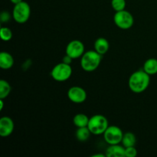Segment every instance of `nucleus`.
<instances>
[{
	"instance_id": "nucleus-11",
	"label": "nucleus",
	"mask_w": 157,
	"mask_h": 157,
	"mask_svg": "<svg viewBox=\"0 0 157 157\" xmlns=\"http://www.w3.org/2000/svg\"><path fill=\"white\" fill-rule=\"evenodd\" d=\"M107 157H125V147L119 144L110 145L106 150Z\"/></svg>"
},
{
	"instance_id": "nucleus-24",
	"label": "nucleus",
	"mask_w": 157,
	"mask_h": 157,
	"mask_svg": "<svg viewBox=\"0 0 157 157\" xmlns=\"http://www.w3.org/2000/svg\"><path fill=\"white\" fill-rule=\"evenodd\" d=\"M3 107H4V101L3 99H0V110H3Z\"/></svg>"
},
{
	"instance_id": "nucleus-14",
	"label": "nucleus",
	"mask_w": 157,
	"mask_h": 157,
	"mask_svg": "<svg viewBox=\"0 0 157 157\" xmlns=\"http://www.w3.org/2000/svg\"><path fill=\"white\" fill-rule=\"evenodd\" d=\"M144 71L150 75L157 74V59L150 58L147 60L144 64Z\"/></svg>"
},
{
	"instance_id": "nucleus-15",
	"label": "nucleus",
	"mask_w": 157,
	"mask_h": 157,
	"mask_svg": "<svg viewBox=\"0 0 157 157\" xmlns=\"http://www.w3.org/2000/svg\"><path fill=\"white\" fill-rule=\"evenodd\" d=\"M136 143V138L134 133H131V132H127V133H124L121 144L125 148L130 147H135Z\"/></svg>"
},
{
	"instance_id": "nucleus-6",
	"label": "nucleus",
	"mask_w": 157,
	"mask_h": 157,
	"mask_svg": "<svg viewBox=\"0 0 157 157\" xmlns=\"http://www.w3.org/2000/svg\"><path fill=\"white\" fill-rule=\"evenodd\" d=\"M113 21L119 29L127 30L133 25L134 18L130 12L124 9L120 12H116L113 16Z\"/></svg>"
},
{
	"instance_id": "nucleus-16",
	"label": "nucleus",
	"mask_w": 157,
	"mask_h": 157,
	"mask_svg": "<svg viewBox=\"0 0 157 157\" xmlns=\"http://www.w3.org/2000/svg\"><path fill=\"white\" fill-rule=\"evenodd\" d=\"M88 117L86 116L84 113H78L73 118V123L78 128L79 127H87L89 123Z\"/></svg>"
},
{
	"instance_id": "nucleus-22",
	"label": "nucleus",
	"mask_w": 157,
	"mask_h": 157,
	"mask_svg": "<svg viewBox=\"0 0 157 157\" xmlns=\"http://www.w3.org/2000/svg\"><path fill=\"white\" fill-rule=\"evenodd\" d=\"M11 18V15L9 12H6V11H4L1 13L0 15V20L2 23L4 22H7L10 20Z\"/></svg>"
},
{
	"instance_id": "nucleus-17",
	"label": "nucleus",
	"mask_w": 157,
	"mask_h": 157,
	"mask_svg": "<svg viewBox=\"0 0 157 157\" xmlns=\"http://www.w3.org/2000/svg\"><path fill=\"white\" fill-rule=\"evenodd\" d=\"M91 132L90 131L89 128L87 127H79L78 128L76 131V137L78 140L81 141V142H84L87 141L90 137Z\"/></svg>"
},
{
	"instance_id": "nucleus-23",
	"label": "nucleus",
	"mask_w": 157,
	"mask_h": 157,
	"mask_svg": "<svg viewBox=\"0 0 157 157\" xmlns=\"http://www.w3.org/2000/svg\"><path fill=\"white\" fill-rule=\"evenodd\" d=\"M72 60H73V58H71V57L68 56L67 55H66V56H64V58H63L62 62L65 63V64H71L72 62Z\"/></svg>"
},
{
	"instance_id": "nucleus-21",
	"label": "nucleus",
	"mask_w": 157,
	"mask_h": 157,
	"mask_svg": "<svg viewBox=\"0 0 157 157\" xmlns=\"http://www.w3.org/2000/svg\"><path fill=\"white\" fill-rule=\"evenodd\" d=\"M137 155V150L135 147H130L125 148V157H135Z\"/></svg>"
},
{
	"instance_id": "nucleus-12",
	"label": "nucleus",
	"mask_w": 157,
	"mask_h": 157,
	"mask_svg": "<svg viewBox=\"0 0 157 157\" xmlns=\"http://www.w3.org/2000/svg\"><path fill=\"white\" fill-rule=\"evenodd\" d=\"M14 65V58L11 54L6 52L0 53V67L4 70L11 68Z\"/></svg>"
},
{
	"instance_id": "nucleus-1",
	"label": "nucleus",
	"mask_w": 157,
	"mask_h": 157,
	"mask_svg": "<svg viewBox=\"0 0 157 157\" xmlns=\"http://www.w3.org/2000/svg\"><path fill=\"white\" fill-rule=\"evenodd\" d=\"M150 83V75L144 70H140L132 74L129 78L128 85L131 91L140 94L145 91L148 88Z\"/></svg>"
},
{
	"instance_id": "nucleus-25",
	"label": "nucleus",
	"mask_w": 157,
	"mask_h": 157,
	"mask_svg": "<svg viewBox=\"0 0 157 157\" xmlns=\"http://www.w3.org/2000/svg\"><path fill=\"white\" fill-rule=\"evenodd\" d=\"M10 2L12 3H13L14 5H15V4H18V3L21 2H22V0H10Z\"/></svg>"
},
{
	"instance_id": "nucleus-5",
	"label": "nucleus",
	"mask_w": 157,
	"mask_h": 157,
	"mask_svg": "<svg viewBox=\"0 0 157 157\" xmlns=\"http://www.w3.org/2000/svg\"><path fill=\"white\" fill-rule=\"evenodd\" d=\"M72 75V67L70 64L64 62L56 64L51 72L52 78L55 81L63 82L71 78Z\"/></svg>"
},
{
	"instance_id": "nucleus-7",
	"label": "nucleus",
	"mask_w": 157,
	"mask_h": 157,
	"mask_svg": "<svg viewBox=\"0 0 157 157\" xmlns=\"http://www.w3.org/2000/svg\"><path fill=\"white\" fill-rule=\"evenodd\" d=\"M124 133L121 129L117 126H109L104 133V140L109 145L121 144L122 141Z\"/></svg>"
},
{
	"instance_id": "nucleus-2",
	"label": "nucleus",
	"mask_w": 157,
	"mask_h": 157,
	"mask_svg": "<svg viewBox=\"0 0 157 157\" xmlns=\"http://www.w3.org/2000/svg\"><path fill=\"white\" fill-rule=\"evenodd\" d=\"M102 55H100L96 51H87L84 52L81 56V65L84 71L91 72L96 70L99 67L101 61Z\"/></svg>"
},
{
	"instance_id": "nucleus-9",
	"label": "nucleus",
	"mask_w": 157,
	"mask_h": 157,
	"mask_svg": "<svg viewBox=\"0 0 157 157\" xmlns=\"http://www.w3.org/2000/svg\"><path fill=\"white\" fill-rule=\"evenodd\" d=\"M67 97L75 104H82L87 99V93L82 87L74 86L67 91Z\"/></svg>"
},
{
	"instance_id": "nucleus-20",
	"label": "nucleus",
	"mask_w": 157,
	"mask_h": 157,
	"mask_svg": "<svg viewBox=\"0 0 157 157\" xmlns=\"http://www.w3.org/2000/svg\"><path fill=\"white\" fill-rule=\"evenodd\" d=\"M111 6L115 12L124 10L126 8V0H111Z\"/></svg>"
},
{
	"instance_id": "nucleus-26",
	"label": "nucleus",
	"mask_w": 157,
	"mask_h": 157,
	"mask_svg": "<svg viewBox=\"0 0 157 157\" xmlns=\"http://www.w3.org/2000/svg\"><path fill=\"white\" fill-rule=\"evenodd\" d=\"M93 157H105L106 155L105 154H101V153H98V154H95V155H93V156H91Z\"/></svg>"
},
{
	"instance_id": "nucleus-3",
	"label": "nucleus",
	"mask_w": 157,
	"mask_h": 157,
	"mask_svg": "<svg viewBox=\"0 0 157 157\" xmlns=\"http://www.w3.org/2000/svg\"><path fill=\"white\" fill-rule=\"evenodd\" d=\"M108 127V121L105 117L101 114H96L91 117L89 119L87 125V127L91 132V134L94 135L104 134Z\"/></svg>"
},
{
	"instance_id": "nucleus-4",
	"label": "nucleus",
	"mask_w": 157,
	"mask_h": 157,
	"mask_svg": "<svg viewBox=\"0 0 157 157\" xmlns=\"http://www.w3.org/2000/svg\"><path fill=\"white\" fill-rule=\"evenodd\" d=\"M30 15L31 8L29 3L22 1L15 5L12 12V17L17 23L24 24L29 19Z\"/></svg>"
},
{
	"instance_id": "nucleus-8",
	"label": "nucleus",
	"mask_w": 157,
	"mask_h": 157,
	"mask_svg": "<svg viewBox=\"0 0 157 157\" xmlns=\"http://www.w3.org/2000/svg\"><path fill=\"white\" fill-rule=\"evenodd\" d=\"M65 52L66 55L73 59H76L84 55V45L79 40H73L67 44Z\"/></svg>"
},
{
	"instance_id": "nucleus-19",
	"label": "nucleus",
	"mask_w": 157,
	"mask_h": 157,
	"mask_svg": "<svg viewBox=\"0 0 157 157\" xmlns=\"http://www.w3.org/2000/svg\"><path fill=\"white\" fill-rule=\"evenodd\" d=\"M0 36L2 41H9L12 38L13 34L12 30L8 27H2L0 30Z\"/></svg>"
},
{
	"instance_id": "nucleus-10",
	"label": "nucleus",
	"mask_w": 157,
	"mask_h": 157,
	"mask_svg": "<svg viewBox=\"0 0 157 157\" xmlns=\"http://www.w3.org/2000/svg\"><path fill=\"white\" fill-rule=\"evenodd\" d=\"M15 124L12 118L9 117H2L0 119V136L7 137L14 131Z\"/></svg>"
},
{
	"instance_id": "nucleus-13",
	"label": "nucleus",
	"mask_w": 157,
	"mask_h": 157,
	"mask_svg": "<svg viewBox=\"0 0 157 157\" xmlns=\"http://www.w3.org/2000/svg\"><path fill=\"white\" fill-rule=\"evenodd\" d=\"M110 44L108 41L104 38H98L94 42V49L101 55H104L108 52Z\"/></svg>"
},
{
	"instance_id": "nucleus-18",
	"label": "nucleus",
	"mask_w": 157,
	"mask_h": 157,
	"mask_svg": "<svg viewBox=\"0 0 157 157\" xmlns=\"http://www.w3.org/2000/svg\"><path fill=\"white\" fill-rule=\"evenodd\" d=\"M11 92V86L6 80L0 81V99H6Z\"/></svg>"
}]
</instances>
